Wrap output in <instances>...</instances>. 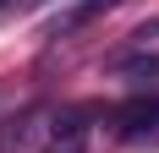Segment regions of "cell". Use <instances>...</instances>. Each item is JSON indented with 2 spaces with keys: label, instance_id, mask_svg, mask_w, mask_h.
Segmentation results:
<instances>
[{
  "label": "cell",
  "instance_id": "1",
  "mask_svg": "<svg viewBox=\"0 0 159 153\" xmlns=\"http://www.w3.org/2000/svg\"><path fill=\"white\" fill-rule=\"evenodd\" d=\"M55 109H28V115H16V120H6V131H0V153H28L33 142H39V131H49V126H39V120H49Z\"/></svg>",
  "mask_w": 159,
  "mask_h": 153
},
{
  "label": "cell",
  "instance_id": "6",
  "mask_svg": "<svg viewBox=\"0 0 159 153\" xmlns=\"http://www.w3.org/2000/svg\"><path fill=\"white\" fill-rule=\"evenodd\" d=\"M6 6H11V0H0V11H6Z\"/></svg>",
  "mask_w": 159,
  "mask_h": 153
},
{
  "label": "cell",
  "instance_id": "2",
  "mask_svg": "<svg viewBox=\"0 0 159 153\" xmlns=\"http://www.w3.org/2000/svg\"><path fill=\"white\" fill-rule=\"evenodd\" d=\"M121 0H77V6H66L55 22L44 28V38H61V33H77L82 22H93V16H104V11H115Z\"/></svg>",
  "mask_w": 159,
  "mask_h": 153
},
{
  "label": "cell",
  "instance_id": "4",
  "mask_svg": "<svg viewBox=\"0 0 159 153\" xmlns=\"http://www.w3.org/2000/svg\"><path fill=\"white\" fill-rule=\"evenodd\" d=\"M49 153H82V142H49Z\"/></svg>",
  "mask_w": 159,
  "mask_h": 153
},
{
  "label": "cell",
  "instance_id": "3",
  "mask_svg": "<svg viewBox=\"0 0 159 153\" xmlns=\"http://www.w3.org/2000/svg\"><path fill=\"white\" fill-rule=\"evenodd\" d=\"M110 71L115 76H132V82H148V76H159V55H115Z\"/></svg>",
  "mask_w": 159,
  "mask_h": 153
},
{
  "label": "cell",
  "instance_id": "7",
  "mask_svg": "<svg viewBox=\"0 0 159 153\" xmlns=\"http://www.w3.org/2000/svg\"><path fill=\"white\" fill-rule=\"evenodd\" d=\"M28 6H44V0H28Z\"/></svg>",
  "mask_w": 159,
  "mask_h": 153
},
{
  "label": "cell",
  "instance_id": "5",
  "mask_svg": "<svg viewBox=\"0 0 159 153\" xmlns=\"http://www.w3.org/2000/svg\"><path fill=\"white\" fill-rule=\"evenodd\" d=\"M143 148H159V120H154V131L143 137Z\"/></svg>",
  "mask_w": 159,
  "mask_h": 153
}]
</instances>
